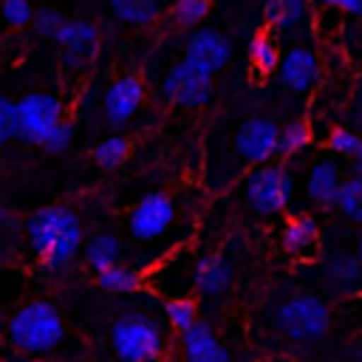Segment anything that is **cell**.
<instances>
[{"instance_id":"1","label":"cell","mask_w":362,"mask_h":362,"mask_svg":"<svg viewBox=\"0 0 362 362\" xmlns=\"http://www.w3.org/2000/svg\"><path fill=\"white\" fill-rule=\"evenodd\" d=\"M25 238L40 263L48 272L68 269L76 255L85 249L82 243V223L74 209L51 204L40 206L25 218Z\"/></svg>"},{"instance_id":"2","label":"cell","mask_w":362,"mask_h":362,"mask_svg":"<svg viewBox=\"0 0 362 362\" xmlns=\"http://www.w3.org/2000/svg\"><path fill=\"white\" fill-rule=\"evenodd\" d=\"M6 334H8V342L14 351H20L25 356H42V354H51L62 342L65 322L51 303L34 300V303L20 305L8 317Z\"/></svg>"},{"instance_id":"3","label":"cell","mask_w":362,"mask_h":362,"mask_svg":"<svg viewBox=\"0 0 362 362\" xmlns=\"http://www.w3.org/2000/svg\"><path fill=\"white\" fill-rule=\"evenodd\" d=\"M164 345L161 325L144 311H124L110 325V348L119 362H156Z\"/></svg>"},{"instance_id":"4","label":"cell","mask_w":362,"mask_h":362,"mask_svg":"<svg viewBox=\"0 0 362 362\" xmlns=\"http://www.w3.org/2000/svg\"><path fill=\"white\" fill-rule=\"evenodd\" d=\"M274 331L291 342H317L331 331L334 314L317 294H294L283 300L272 314Z\"/></svg>"},{"instance_id":"5","label":"cell","mask_w":362,"mask_h":362,"mask_svg":"<svg viewBox=\"0 0 362 362\" xmlns=\"http://www.w3.org/2000/svg\"><path fill=\"white\" fill-rule=\"evenodd\" d=\"M62 113L65 107L59 96L45 93V90L25 93L23 99L14 102V139H20L23 144L42 147L48 136L57 130V124L65 122Z\"/></svg>"},{"instance_id":"6","label":"cell","mask_w":362,"mask_h":362,"mask_svg":"<svg viewBox=\"0 0 362 362\" xmlns=\"http://www.w3.org/2000/svg\"><path fill=\"white\" fill-rule=\"evenodd\" d=\"M294 181L291 173L280 164H263L255 167L243 178V198L252 212L257 215H277L291 204Z\"/></svg>"},{"instance_id":"7","label":"cell","mask_w":362,"mask_h":362,"mask_svg":"<svg viewBox=\"0 0 362 362\" xmlns=\"http://www.w3.org/2000/svg\"><path fill=\"white\" fill-rule=\"evenodd\" d=\"M212 90H215L212 74L189 65L187 59L170 65V71L161 79V96L178 107H187V110L204 107L212 99Z\"/></svg>"},{"instance_id":"8","label":"cell","mask_w":362,"mask_h":362,"mask_svg":"<svg viewBox=\"0 0 362 362\" xmlns=\"http://www.w3.org/2000/svg\"><path fill=\"white\" fill-rule=\"evenodd\" d=\"M175 201L167 192H147L136 201V206L127 215V229L133 235V240L139 243H150L158 240L161 235L170 232V226L175 223Z\"/></svg>"},{"instance_id":"9","label":"cell","mask_w":362,"mask_h":362,"mask_svg":"<svg viewBox=\"0 0 362 362\" xmlns=\"http://www.w3.org/2000/svg\"><path fill=\"white\" fill-rule=\"evenodd\" d=\"M277 141H280V127L266 116H252L238 124L232 136V150L243 164L263 167L269 164V158L277 156Z\"/></svg>"},{"instance_id":"10","label":"cell","mask_w":362,"mask_h":362,"mask_svg":"<svg viewBox=\"0 0 362 362\" xmlns=\"http://www.w3.org/2000/svg\"><path fill=\"white\" fill-rule=\"evenodd\" d=\"M57 45H59L62 71L65 74H82L96 57L99 28H96V23H88V20H68L57 37Z\"/></svg>"},{"instance_id":"11","label":"cell","mask_w":362,"mask_h":362,"mask_svg":"<svg viewBox=\"0 0 362 362\" xmlns=\"http://www.w3.org/2000/svg\"><path fill=\"white\" fill-rule=\"evenodd\" d=\"M144 96H147V88L144 82L136 76V74H124L119 79H113L102 96V113H105V122L110 127H124L144 105Z\"/></svg>"},{"instance_id":"12","label":"cell","mask_w":362,"mask_h":362,"mask_svg":"<svg viewBox=\"0 0 362 362\" xmlns=\"http://www.w3.org/2000/svg\"><path fill=\"white\" fill-rule=\"evenodd\" d=\"M184 59L215 76L232 59V42L218 28H195L184 42Z\"/></svg>"},{"instance_id":"13","label":"cell","mask_w":362,"mask_h":362,"mask_svg":"<svg viewBox=\"0 0 362 362\" xmlns=\"http://www.w3.org/2000/svg\"><path fill=\"white\" fill-rule=\"evenodd\" d=\"M181 274L195 280V260L189 257V252H175V255L164 257V260L147 274V283H150L156 291H161L167 300H173V297H187V294L195 291V288H192V283L181 280Z\"/></svg>"},{"instance_id":"14","label":"cell","mask_w":362,"mask_h":362,"mask_svg":"<svg viewBox=\"0 0 362 362\" xmlns=\"http://www.w3.org/2000/svg\"><path fill=\"white\" fill-rule=\"evenodd\" d=\"M280 82L294 90V93H308L317 82H320V59L311 48L305 45H294L283 54L280 68H277Z\"/></svg>"},{"instance_id":"15","label":"cell","mask_w":362,"mask_h":362,"mask_svg":"<svg viewBox=\"0 0 362 362\" xmlns=\"http://www.w3.org/2000/svg\"><path fill=\"white\" fill-rule=\"evenodd\" d=\"M232 280H235V269L221 252H209V255L195 257V291L201 297L226 294Z\"/></svg>"},{"instance_id":"16","label":"cell","mask_w":362,"mask_h":362,"mask_svg":"<svg viewBox=\"0 0 362 362\" xmlns=\"http://www.w3.org/2000/svg\"><path fill=\"white\" fill-rule=\"evenodd\" d=\"M181 351L184 362H232L229 351L221 345L212 325L204 320H198L189 331L181 334Z\"/></svg>"},{"instance_id":"17","label":"cell","mask_w":362,"mask_h":362,"mask_svg":"<svg viewBox=\"0 0 362 362\" xmlns=\"http://www.w3.org/2000/svg\"><path fill=\"white\" fill-rule=\"evenodd\" d=\"M317 238H320V229L311 215H305V212L291 215L280 229V249L288 257H308L317 249Z\"/></svg>"},{"instance_id":"18","label":"cell","mask_w":362,"mask_h":362,"mask_svg":"<svg viewBox=\"0 0 362 362\" xmlns=\"http://www.w3.org/2000/svg\"><path fill=\"white\" fill-rule=\"evenodd\" d=\"M342 187V178H339V167L331 161V158H317L308 170V178H305V192L308 198L328 209V206H337V192Z\"/></svg>"},{"instance_id":"19","label":"cell","mask_w":362,"mask_h":362,"mask_svg":"<svg viewBox=\"0 0 362 362\" xmlns=\"http://www.w3.org/2000/svg\"><path fill=\"white\" fill-rule=\"evenodd\" d=\"M85 263L99 274V272H107V269H113V266H119L122 263V255H124V249H122V240L116 238V235H110V232H99V235H93L88 243H85Z\"/></svg>"},{"instance_id":"20","label":"cell","mask_w":362,"mask_h":362,"mask_svg":"<svg viewBox=\"0 0 362 362\" xmlns=\"http://www.w3.org/2000/svg\"><path fill=\"white\" fill-rule=\"evenodd\" d=\"M107 8L124 25H153L161 17V0H107Z\"/></svg>"},{"instance_id":"21","label":"cell","mask_w":362,"mask_h":362,"mask_svg":"<svg viewBox=\"0 0 362 362\" xmlns=\"http://www.w3.org/2000/svg\"><path fill=\"white\" fill-rule=\"evenodd\" d=\"M96 283H99L102 291H110V294H136L139 288H144L147 277L141 274V269L119 263V266H113L107 272H99Z\"/></svg>"},{"instance_id":"22","label":"cell","mask_w":362,"mask_h":362,"mask_svg":"<svg viewBox=\"0 0 362 362\" xmlns=\"http://www.w3.org/2000/svg\"><path fill=\"white\" fill-rule=\"evenodd\" d=\"M280 48L274 42V37L269 31H257L252 40H249V62L255 68L257 76H269V74H277L280 68Z\"/></svg>"},{"instance_id":"23","label":"cell","mask_w":362,"mask_h":362,"mask_svg":"<svg viewBox=\"0 0 362 362\" xmlns=\"http://www.w3.org/2000/svg\"><path fill=\"white\" fill-rule=\"evenodd\" d=\"M308 14V3L305 0H266L263 6V17L272 28L277 31H288L294 25H300Z\"/></svg>"},{"instance_id":"24","label":"cell","mask_w":362,"mask_h":362,"mask_svg":"<svg viewBox=\"0 0 362 362\" xmlns=\"http://www.w3.org/2000/svg\"><path fill=\"white\" fill-rule=\"evenodd\" d=\"M325 274L342 291L356 288V286H362V260L351 257V255H337L325 263Z\"/></svg>"},{"instance_id":"25","label":"cell","mask_w":362,"mask_h":362,"mask_svg":"<svg viewBox=\"0 0 362 362\" xmlns=\"http://www.w3.org/2000/svg\"><path fill=\"white\" fill-rule=\"evenodd\" d=\"M130 158V141L119 133L113 136H105L96 147H93V161L102 167V170H116L122 167L124 161Z\"/></svg>"},{"instance_id":"26","label":"cell","mask_w":362,"mask_h":362,"mask_svg":"<svg viewBox=\"0 0 362 362\" xmlns=\"http://www.w3.org/2000/svg\"><path fill=\"white\" fill-rule=\"evenodd\" d=\"M337 209L354 221V223H362V175L354 173L342 181L339 192H337Z\"/></svg>"},{"instance_id":"27","label":"cell","mask_w":362,"mask_h":362,"mask_svg":"<svg viewBox=\"0 0 362 362\" xmlns=\"http://www.w3.org/2000/svg\"><path fill=\"white\" fill-rule=\"evenodd\" d=\"M212 8V0H173L170 20L175 28H198Z\"/></svg>"},{"instance_id":"28","label":"cell","mask_w":362,"mask_h":362,"mask_svg":"<svg viewBox=\"0 0 362 362\" xmlns=\"http://www.w3.org/2000/svg\"><path fill=\"white\" fill-rule=\"evenodd\" d=\"M164 317L178 334H184L198 322V303L192 297H173L164 303Z\"/></svg>"},{"instance_id":"29","label":"cell","mask_w":362,"mask_h":362,"mask_svg":"<svg viewBox=\"0 0 362 362\" xmlns=\"http://www.w3.org/2000/svg\"><path fill=\"white\" fill-rule=\"evenodd\" d=\"M311 144V127L300 119L288 122L280 127V141H277V156H294L300 153L303 147Z\"/></svg>"},{"instance_id":"30","label":"cell","mask_w":362,"mask_h":362,"mask_svg":"<svg viewBox=\"0 0 362 362\" xmlns=\"http://www.w3.org/2000/svg\"><path fill=\"white\" fill-rule=\"evenodd\" d=\"M325 144H328L331 153L345 156V158L354 161V156H356L359 147H362V136H356V133L348 130V127H331L328 136H325Z\"/></svg>"},{"instance_id":"31","label":"cell","mask_w":362,"mask_h":362,"mask_svg":"<svg viewBox=\"0 0 362 362\" xmlns=\"http://www.w3.org/2000/svg\"><path fill=\"white\" fill-rule=\"evenodd\" d=\"M34 6H31V0H3L0 3V14H3V20L11 25V28H25V25H31L34 23Z\"/></svg>"},{"instance_id":"32","label":"cell","mask_w":362,"mask_h":362,"mask_svg":"<svg viewBox=\"0 0 362 362\" xmlns=\"http://www.w3.org/2000/svg\"><path fill=\"white\" fill-rule=\"evenodd\" d=\"M65 17L57 11V8H37L34 11V23H31V28H34V34H40V37H51V40H57L59 37V31L65 28Z\"/></svg>"},{"instance_id":"33","label":"cell","mask_w":362,"mask_h":362,"mask_svg":"<svg viewBox=\"0 0 362 362\" xmlns=\"http://www.w3.org/2000/svg\"><path fill=\"white\" fill-rule=\"evenodd\" d=\"M71 141H74V122H68V119H65V122H59V124H57V130L48 136V141H45L42 147H45L48 153H62Z\"/></svg>"},{"instance_id":"34","label":"cell","mask_w":362,"mask_h":362,"mask_svg":"<svg viewBox=\"0 0 362 362\" xmlns=\"http://www.w3.org/2000/svg\"><path fill=\"white\" fill-rule=\"evenodd\" d=\"M14 139V102L0 96V144Z\"/></svg>"},{"instance_id":"35","label":"cell","mask_w":362,"mask_h":362,"mask_svg":"<svg viewBox=\"0 0 362 362\" xmlns=\"http://www.w3.org/2000/svg\"><path fill=\"white\" fill-rule=\"evenodd\" d=\"M325 8H339L345 14H356L362 17V0H320Z\"/></svg>"},{"instance_id":"36","label":"cell","mask_w":362,"mask_h":362,"mask_svg":"<svg viewBox=\"0 0 362 362\" xmlns=\"http://www.w3.org/2000/svg\"><path fill=\"white\" fill-rule=\"evenodd\" d=\"M354 170H356V173L362 175V147H359V153L354 156Z\"/></svg>"},{"instance_id":"37","label":"cell","mask_w":362,"mask_h":362,"mask_svg":"<svg viewBox=\"0 0 362 362\" xmlns=\"http://www.w3.org/2000/svg\"><path fill=\"white\" fill-rule=\"evenodd\" d=\"M356 257L362 260V238H359V246H356Z\"/></svg>"},{"instance_id":"38","label":"cell","mask_w":362,"mask_h":362,"mask_svg":"<svg viewBox=\"0 0 362 362\" xmlns=\"http://www.w3.org/2000/svg\"><path fill=\"white\" fill-rule=\"evenodd\" d=\"M0 362H3V356H0Z\"/></svg>"}]
</instances>
